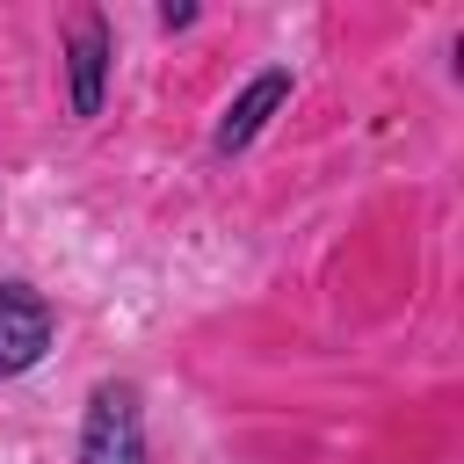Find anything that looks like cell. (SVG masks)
<instances>
[{
    "label": "cell",
    "instance_id": "1",
    "mask_svg": "<svg viewBox=\"0 0 464 464\" xmlns=\"http://www.w3.org/2000/svg\"><path fill=\"white\" fill-rule=\"evenodd\" d=\"M80 464H145V406H138V384H123V377L94 384L87 420H80Z\"/></svg>",
    "mask_w": 464,
    "mask_h": 464
},
{
    "label": "cell",
    "instance_id": "2",
    "mask_svg": "<svg viewBox=\"0 0 464 464\" xmlns=\"http://www.w3.org/2000/svg\"><path fill=\"white\" fill-rule=\"evenodd\" d=\"M51 304L29 290V283H0V377H22L44 362L51 348Z\"/></svg>",
    "mask_w": 464,
    "mask_h": 464
},
{
    "label": "cell",
    "instance_id": "3",
    "mask_svg": "<svg viewBox=\"0 0 464 464\" xmlns=\"http://www.w3.org/2000/svg\"><path fill=\"white\" fill-rule=\"evenodd\" d=\"M65 80H72V116H94L102 109V87H109V22L87 7L72 14V36H65Z\"/></svg>",
    "mask_w": 464,
    "mask_h": 464
},
{
    "label": "cell",
    "instance_id": "4",
    "mask_svg": "<svg viewBox=\"0 0 464 464\" xmlns=\"http://www.w3.org/2000/svg\"><path fill=\"white\" fill-rule=\"evenodd\" d=\"M283 102H290V72H283V65H268V72H261V80H246V94L225 109V123H218V138H210V145H218V152H239V145H254Z\"/></svg>",
    "mask_w": 464,
    "mask_h": 464
}]
</instances>
